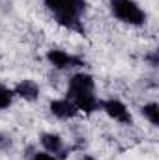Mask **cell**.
Wrapping results in <instances>:
<instances>
[{
	"label": "cell",
	"mask_w": 159,
	"mask_h": 160,
	"mask_svg": "<svg viewBox=\"0 0 159 160\" xmlns=\"http://www.w3.org/2000/svg\"><path fill=\"white\" fill-rule=\"evenodd\" d=\"M111 13L114 19L129 26H144L148 21L146 11L137 0H111Z\"/></svg>",
	"instance_id": "cell-3"
},
{
	"label": "cell",
	"mask_w": 159,
	"mask_h": 160,
	"mask_svg": "<svg viewBox=\"0 0 159 160\" xmlns=\"http://www.w3.org/2000/svg\"><path fill=\"white\" fill-rule=\"evenodd\" d=\"M43 4L60 26L68 28L69 32L84 34L80 19L88 8L86 0H43Z\"/></svg>",
	"instance_id": "cell-2"
},
{
	"label": "cell",
	"mask_w": 159,
	"mask_h": 160,
	"mask_svg": "<svg viewBox=\"0 0 159 160\" xmlns=\"http://www.w3.org/2000/svg\"><path fill=\"white\" fill-rule=\"evenodd\" d=\"M41 145H43V151L54 155L58 160L66 158V145H64V140L60 134H54V132H45L41 134L40 138Z\"/></svg>",
	"instance_id": "cell-7"
},
{
	"label": "cell",
	"mask_w": 159,
	"mask_h": 160,
	"mask_svg": "<svg viewBox=\"0 0 159 160\" xmlns=\"http://www.w3.org/2000/svg\"><path fill=\"white\" fill-rule=\"evenodd\" d=\"M146 60H150V65H152V67H157V52H156V50H154L150 56H146Z\"/></svg>",
	"instance_id": "cell-13"
},
{
	"label": "cell",
	"mask_w": 159,
	"mask_h": 160,
	"mask_svg": "<svg viewBox=\"0 0 159 160\" xmlns=\"http://www.w3.org/2000/svg\"><path fill=\"white\" fill-rule=\"evenodd\" d=\"M101 110H103L111 119H114L116 123H120V125H125V127L133 125V116H131L129 108H127L120 99H114V97L103 99V101H101Z\"/></svg>",
	"instance_id": "cell-5"
},
{
	"label": "cell",
	"mask_w": 159,
	"mask_h": 160,
	"mask_svg": "<svg viewBox=\"0 0 159 160\" xmlns=\"http://www.w3.org/2000/svg\"><path fill=\"white\" fill-rule=\"evenodd\" d=\"M45 60L58 71H66V69H75V67H84L86 62L75 56V54H69L68 50H62V48H51L47 50L45 54Z\"/></svg>",
	"instance_id": "cell-4"
},
{
	"label": "cell",
	"mask_w": 159,
	"mask_h": 160,
	"mask_svg": "<svg viewBox=\"0 0 159 160\" xmlns=\"http://www.w3.org/2000/svg\"><path fill=\"white\" fill-rule=\"evenodd\" d=\"M13 93H15L17 97H21V99L28 101V102H34V101L40 99L41 89H40V84H38L36 80L25 78V80H19V82L15 84Z\"/></svg>",
	"instance_id": "cell-8"
},
{
	"label": "cell",
	"mask_w": 159,
	"mask_h": 160,
	"mask_svg": "<svg viewBox=\"0 0 159 160\" xmlns=\"http://www.w3.org/2000/svg\"><path fill=\"white\" fill-rule=\"evenodd\" d=\"M13 97H15L13 89L0 84V110H8L11 106V102H13Z\"/></svg>",
	"instance_id": "cell-10"
},
{
	"label": "cell",
	"mask_w": 159,
	"mask_h": 160,
	"mask_svg": "<svg viewBox=\"0 0 159 160\" xmlns=\"http://www.w3.org/2000/svg\"><path fill=\"white\" fill-rule=\"evenodd\" d=\"M140 114L152 127H159V106L157 102H146L140 106Z\"/></svg>",
	"instance_id": "cell-9"
},
{
	"label": "cell",
	"mask_w": 159,
	"mask_h": 160,
	"mask_svg": "<svg viewBox=\"0 0 159 160\" xmlns=\"http://www.w3.org/2000/svg\"><path fill=\"white\" fill-rule=\"evenodd\" d=\"M30 160H58L54 155H51V153H47V151H36L34 155H32V158Z\"/></svg>",
	"instance_id": "cell-11"
},
{
	"label": "cell",
	"mask_w": 159,
	"mask_h": 160,
	"mask_svg": "<svg viewBox=\"0 0 159 160\" xmlns=\"http://www.w3.org/2000/svg\"><path fill=\"white\" fill-rule=\"evenodd\" d=\"M66 97L77 106L79 112L94 114L101 110V99L96 95V80L90 73H75L68 82Z\"/></svg>",
	"instance_id": "cell-1"
},
{
	"label": "cell",
	"mask_w": 159,
	"mask_h": 160,
	"mask_svg": "<svg viewBox=\"0 0 159 160\" xmlns=\"http://www.w3.org/2000/svg\"><path fill=\"white\" fill-rule=\"evenodd\" d=\"M49 112H51L56 119H73V118L79 114L77 106H75L68 97H64V99H52V101L49 102Z\"/></svg>",
	"instance_id": "cell-6"
},
{
	"label": "cell",
	"mask_w": 159,
	"mask_h": 160,
	"mask_svg": "<svg viewBox=\"0 0 159 160\" xmlns=\"http://www.w3.org/2000/svg\"><path fill=\"white\" fill-rule=\"evenodd\" d=\"M9 147H11V138L0 132V149H9Z\"/></svg>",
	"instance_id": "cell-12"
},
{
	"label": "cell",
	"mask_w": 159,
	"mask_h": 160,
	"mask_svg": "<svg viewBox=\"0 0 159 160\" xmlns=\"http://www.w3.org/2000/svg\"><path fill=\"white\" fill-rule=\"evenodd\" d=\"M79 160H97L96 157H92V155H80Z\"/></svg>",
	"instance_id": "cell-14"
}]
</instances>
